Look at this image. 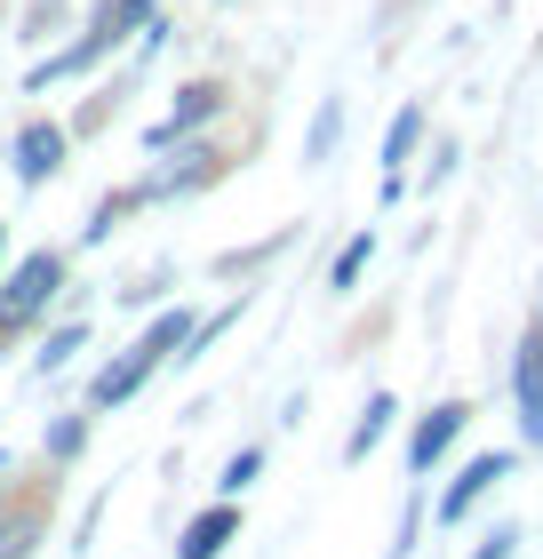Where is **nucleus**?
Here are the masks:
<instances>
[{"instance_id":"nucleus-1","label":"nucleus","mask_w":543,"mask_h":559,"mask_svg":"<svg viewBox=\"0 0 543 559\" xmlns=\"http://www.w3.org/2000/svg\"><path fill=\"white\" fill-rule=\"evenodd\" d=\"M185 336H192V312L176 304V312H161V320H152V328H144V336L120 352V360H113L105 376H96V384H88V400H96V408H113V400H128V392H137L152 368L168 360V352H185Z\"/></svg>"},{"instance_id":"nucleus-2","label":"nucleus","mask_w":543,"mask_h":559,"mask_svg":"<svg viewBox=\"0 0 543 559\" xmlns=\"http://www.w3.org/2000/svg\"><path fill=\"white\" fill-rule=\"evenodd\" d=\"M57 280H64V257H48V248H40V257H24L9 272V288H0V328H24L48 296H57Z\"/></svg>"},{"instance_id":"nucleus-3","label":"nucleus","mask_w":543,"mask_h":559,"mask_svg":"<svg viewBox=\"0 0 543 559\" xmlns=\"http://www.w3.org/2000/svg\"><path fill=\"white\" fill-rule=\"evenodd\" d=\"M216 112H224V88H216V81H192V88H176V112H168L144 144H152V152H168L176 136H192L200 120H216Z\"/></svg>"},{"instance_id":"nucleus-4","label":"nucleus","mask_w":543,"mask_h":559,"mask_svg":"<svg viewBox=\"0 0 543 559\" xmlns=\"http://www.w3.org/2000/svg\"><path fill=\"white\" fill-rule=\"evenodd\" d=\"M232 536H240V503L224 496V503H209V512H200L185 536H176V559H216Z\"/></svg>"},{"instance_id":"nucleus-5","label":"nucleus","mask_w":543,"mask_h":559,"mask_svg":"<svg viewBox=\"0 0 543 559\" xmlns=\"http://www.w3.org/2000/svg\"><path fill=\"white\" fill-rule=\"evenodd\" d=\"M57 168H64V129H48V120H33V129L16 136V185H48Z\"/></svg>"},{"instance_id":"nucleus-6","label":"nucleus","mask_w":543,"mask_h":559,"mask_svg":"<svg viewBox=\"0 0 543 559\" xmlns=\"http://www.w3.org/2000/svg\"><path fill=\"white\" fill-rule=\"evenodd\" d=\"M463 416H472V408H463V400H448V408H432V416L416 424V440H408V464H416V472H432L439 455L456 448V431H463Z\"/></svg>"},{"instance_id":"nucleus-7","label":"nucleus","mask_w":543,"mask_h":559,"mask_svg":"<svg viewBox=\"0 0 543 559\" xmlns=\"http://www.w3.org/2000/svg\"><path fill=\"white\" fill-rule=\"evenodd\" d=\"M504 472H511V455H480V464H463V479H456L448 496H439V520H463V512H472V503L504 479Z\"/></svg>"},{"instance_id":"nucleus-8","label":"nucleus","mask_w":543,"mask_h":559,"mask_svg":"<svg viewBox=\"0 0 543 559\" xmlns=\"http://www.w3.org/2000/svg\"><path fill=\"white\" fill-rule=\"evenodd\" d=\"M511 392H520V416L543 440V344H520V368H511Z\"/></svg>"},{"instance_id":"nucleus-9","label":"nucleus","mask_w":543,"mask_h":559,"mask_svg":"<svg viewBox=\"0 0 543 559\" xmlns=\"http://www.w3.org/2000/svg\"><path fill=\"white\" fill-rule=\"evenodd\" d=\"M392 416H400V408H392V392H376V400H368V416H359V424H352V440H344V464H368V448L383 440V431H392Z\"/></svg>"},{"instance_id":"nucleus-10","label":"nucleus","mask_w":543,"mask_h":559,"mask_svg":"<svg viewBox=\"0 0 543 559\" xmlns=\"http://www.w3.org/2000/svg\"><path fill=\"white\" fill-rule=\"evenodd\" d=\"M416 136H424V112L408 105V112L392 120V136H383V168H392V185H400V160H408V152H416Z\"/></svg>"},{"instance_id":"nucleus-11","label":"nucleus","mask_w":543,"mask_h":559,"mask_svg":"<svg viewBox=\"0 0 543 559\" xmlns=\"http://www.w3.org/2000/svg\"><path fill=\"white\" fill-rule=\"evenodd\" d=\"M335 136H344V105L328 96V105H320V120H312V144H304V152H312V160H328V152H335Z\"/></svg>"},{"instance_id":"nucleus-12","label":"nucleus","mask_w":543,"mask_h":559,"mask_svg":"<svg viewBox=\"0 0 543 559\" xmlns=\"http://www.w3.org/2000/svg\"><path fill=\"white\" fill-rule=\"evenodd\" d=\"M368 257H376V240H368V233H359V240L344 248V257H335V272H328V288H352V280H359V272H368Z\"/></svg>"},{"instance_id":"nucleus-13","label":"nucleus","mask_w":543,"mask_h":559,"mask_svg":"<svg viewBox=\"0 0 543 559\" xmlns=\"http://www.w3.org/2000/svg\"><path fill=\"white\" fill-rule=\"evenodd\" d=\"M81 344H88V328H81V320H72V328H57V336L40 344V376H48V368H64V360H72Z\"/></svg>"},{"instance_id":"nucleus-14","label":"nucleus","mask_w":543,"mask_h":559,"mask_svg":"<svg viewBox=\"0 0 543 559\" xmlns=\"http://www.w3.org/2000/svg\"><path fill=\"white\" fill-rule=\"evenodd\" d=\"M256 472H264V448H240V455H232V464H224V479H216V488H224V496H240V488H248Z\"/></svg>"},{"instance_id":"nucleus-15","label":"nucleus","mask_w":543,"mask_h":559,"mask_svg":"<svg viewBox=\"0 0 543 559\" xmlns=\"http://www.w3.org/2000/svg\"><path fill=\"white\" fill-rule=\"evenodd\" d=\"M81 440H88V416H64L48 431V455H81Z\"/></svg>"},{"instance_id":"nucleus-16","label":"nucleus","mask_w":543,"mask_h":559,"mask_svg":"<svg viewBox=\"0 0 543 559\" xmlns=\"http://www.w3.org/2000/svg\"><path fill=\"white\" fill-rule=\"evenodd\" d=\"M511 544H520V536H511V527H496V536H487V544H480L472 559H511Z\"/></svg>"},{"instance_id":"nucleus-17","label":"nucleus","mask_w":543,"mask_h":559,"mask_svg":"<svg viewBox=\"0 0 543 559\" xmlns=\"http://www.w3.org/2000/svg\"><path fill=\"white\" fill-rule=\"evenodd\" d=\"M9 551H16V544H0V559H9Z\"/></svg>"},{"instance_id":"nucleus-18","label":"nucleus","mask_w":543,"mask_h":559,"mask_svg":"<svg viewBox=\"0 0 543 559\" xmlns=\"http://www.w3.org/2000/svg\"><path fill=\"white\" fill-rule=\"evenodd\" d=\"M0 240H9V233H0Z\"/></svg>"}]
</instances>
